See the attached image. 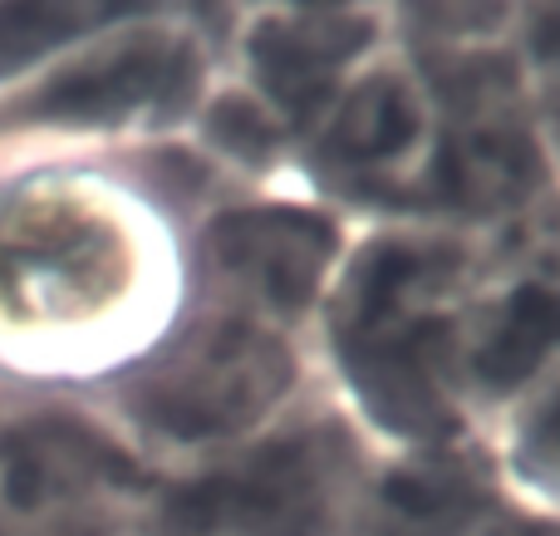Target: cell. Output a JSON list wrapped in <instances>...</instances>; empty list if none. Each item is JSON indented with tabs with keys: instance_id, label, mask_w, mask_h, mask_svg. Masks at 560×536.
I'll return each instance as SVG.
<instances>
[{
	"instance_id": "cell-1",
	"label": "cell",
	"mask_w": 560,
	"mask_h": 536,
	"mask_svg": "<svg viewBox=\"0 0 560 536\" xmlns=\"http://www.w3.org/2000/svg\"><path fill=\"white\" fill-rule=\"evenodd\" d=\"M128 148H0V404H98L183 305L167 217Z\"/></svg>"
},
{
	"instance_id": "cell-2",
	"label": "cell",
	"mask_w": 560,
	"mask_h": 536,
	"mask_svg": "<svg viewBox=\"0 0 560 536\" xmlns=\"http://www.w3.org/2000/svg\"><path fill=\"white\" fill-rule=\"evenodd\" d=\"M487 252L447 222H388L349 242L319 335L335 380L359 409V433L388 448L467 439V330Z\"/></svg>"
},
{
	"instance_id": "cell-3",
	"label": "cell",
	"mask_w": 560,
	"mask_h": 536,
	"mask_svg": "<svg viewBox=\"0 0 560 536\" xmlns=\"http://www.w3.org/2000/svg\"><path fill=\"white\" fill-rule=\"evenodd\" d=\"M300 389L305 354L295 335L192 301L94 409L167 473L252 443L305 404Z\"/></svg>"
},
{
	"instance_id": "cell-4",
	"label": "cell",
	"mask_w": 560,
	"mask_h": 536,
	"mask_svg": "<svg viewBox=\"0 0 560 536\" xmlns=\"http://www.w3.org/2000/svg\"><path fill=\"white\" fill-rule=\"evenodd\" d=\"M369 468L349 413L295 404L242 448L167 468L143 536H359Z\"/></svg>"
},
{
	"instance_id": "cell-5",
	"label": "cell",
	"mask_w": 560,
	"mask_h": 536,
	"mask_svg": "<svg viewBox=\"0 0 560 536\" xmlns=\"http://www.w3.org/2000/svg\"><path fill=\"white\" fill-rule=\"evenodd\" d=\"M207 49L187 15L133 10L0 89V148H128L202 108Z\"/></svg>"
},
{
	"instance_id": "cell-6",
	"label": "cell",
	"mask_w": 560,
	"mask_h": 536,
	"mask_svg": "<svg viewBox=\"0 0 560 536\" xmlns=\"http://www.w3.org/2000/svg\"><path fill=\"white\" fill-rule=\"evenodd\" d=\"M438 114L433 217L472 232L551 207L556 173L536 124L522 49L502 39H443L418 59Z\"/></svg>"
},
{
	"instance_id": "cell-7",
	"label": "cell",
	"mask_w": 560,
	"mask_h": 536,
	"mask_svg": "<svg viewBox=\"0 0 560 536\" xmlns=\"http://www.w3.org/2000/svg\"><path fill=\"white\" fill-rule=\"evenodd\" d=\"M158 478L94 404H0V536H143Z\"/></svg>"
},
{
	"instance_id": "cell-8",
	"label": "cell",
	"mask_w": 560,
	"mask_h": 536,
	"mask_svg": "<svg viewBox=\"0 0 560 536\" xmlns=\"http://www.w3.org/2000/svg\"><path fill=\"white\" fill-rule=\"evenodd\" d=\"M310 177L329 202L384 222H428L438 183V114L418 59L378 49L345 79L300 138Z\"/></svg>"
},
{
	"instance_id": "cell-9",
	"label": "cell",
	"mask_w": 560,
	"mask_h": 536,
	"mask_svg": "<svg viewBox=\"0 0 560 536\" xmlns=\"http://www.w3.org/2000/svg\"><path fill=\"white\" fill-rule=\"evenodd\" d=\"M187 256L202 301L300 340L335 291L349 236L345 217L329 212L325 202L246 197L217 207L202 232H192Z\"/></svg>"
},
{
	"instance_id": "cell-10",
	"label": "cell",
	"mask_w": 560,
	"mask_h": 536,
	"mask_svg": "<svg viewBox=\"0 0 560 536\" xmlns=\"http://www.w3.org/2000/svg\"><path fill=\"white\" fill-rule=\"evenodd\" d=\"M374 10L354 5H280L256 10L246 30L236 35V74L242 94L280 143H295L315 128V118L329 108V98L345 89L364 59L384 49Z\"/></svg>"
},
{
	"instance_id": "cell-11",
	"label": "cell",
	"mask_w": 560,
	"mask_h": 536,
	"mask_svg": "<svg viewBox=\"0 0 560 536\" xmlns=\"http://www.w3.org/2000/svg\"><path fill=\"white\" fill-rule=\"evenodd\" d=\"M512 508L492 463L472 443H438L374 458L359 536H487Z\"/></svg>"
},
{
	"instance_id": "cell-12",
	"label": "cell",
	"mask_w": 560,
	"mask_h": 536,
	"mask_svg": "<svg viewBox=\"0 0 560 536\" xmlns=\"http://www.w3.org/2000/svg\"><path fill=\"white\" fill-rule=\"evenodd\" d=\"M487 463L512 502L560 517V354L497 404Z\"/></svg>"
},
{
	"instance_id": "cell-13",
	"label": "cell",
	"mask_w": 560,
	"mask_h": 536,
	"mask_svg": "<svg viewBox=\"0 0 560 536\" xmlns=\"http://www.w3.org/2000/svg\"><path fill=\"white\" fill-rule=\"evenodd\" d=\"M526 65V84H532V104H536V124H541V143L551 158V173L560 187V20L551 30H536L522 49Z\"/></svg>"
},
{
	"instance_id": "cell-14",
	"label": "cell",
	"mask_w": 560,
	"mask_h": 536,
	"mask_svg": "<svg viewBox=\"0 0 560 536\" xmlns=\"http://www.w3.org/2000/svg\"><path fill=\"white\" fill-rule=\"evenodd\" d=\"M487 536H560V517H551V512H532V508H522V502H512Z\"/></svg>"
}]
</instances>
